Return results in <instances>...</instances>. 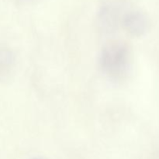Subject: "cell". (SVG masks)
Here are the masks:
<instances>
[{
  "instance_id": "7a4b0ae2",
  "label": "cell",
  "mask_w": 159,
  "mask_h": 159,
  "mask_svg": "<svg viewBox=\"0 0 159 159\" xmlns=\"http://www.w3.org/2000/svg\"><path fill=\"white\" fill-rule=\"evenodd\" d=\"M123 25L126 30L134 37L145 35L149 29L147 16L140 11H130L123 18Z\"/></svg>"
},
{
  "instance_id": "6da1fadb",
  "label": "cell",
  "mask_w": 159,
  "mask_h": 159,
  "mask_svg": "<svg viewBox=\"0 0 159 159\" xmlns=\"http://www.w3.org/2000/svg\"><path fill=\"white\" fill-rule=\"evenodd\" d=\"M131 55L129 47L123 41L107 43L99 55L102 72L113 81H122L130 72Z\"/></svg>"
},
{
  "instance_id": "3957f363",
  "label": "cell",
  "mask_w": 159,
  "mask_h": 159,
  "mask_svg": "<svg viewBox=\"0 0 159 159\" xmlns=\"http://www.w3.org/2000/svg\"><path fill=\"white\" fill-rule=\"evenodd\" d=\"M15 56L10 50L0 48V71H4L12 67Z\"/></svg>"
},
{
  "instance_id": "277c9868",
  "label": "cell",
  "mask_w": 159,
  "mask_h": 159,
  "mask_svg": "<svg viewBox=\"0 0 159 159\" xmlns=\"http://www.w3.org/2000/svg\"><path fill=\"white\" fill-rule=\"evenodd\" d=\"M31 159H45L43 158H31Z\"/></svg>"
}]
</instances>
